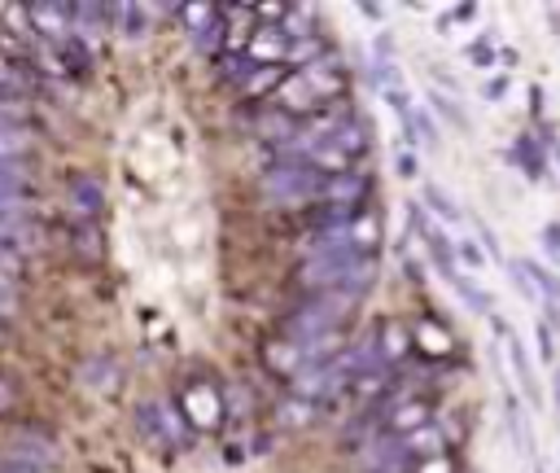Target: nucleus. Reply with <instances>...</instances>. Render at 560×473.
I'll list each match as a JSON object with an SVG mask.
<instances>
[{
	"label": "nucleus",
	"instance_id": "nucleus-1",
	"mask_svg": "<svg viewBox=\"0 0 560 473\" xmlns=\"http://www.w3.org/2000/svg\"><path fill=\"white\" fill-rule=\"evenodd\" d=\"M376 280V254H311L298 267V285L315 298V293H350L363 298L368 285Z\"/></svg>",
	"mask_w": 560,
	"mask_h": 473
},
{
	"label": "nucleus",
	"instance_id": "nucleus-2",
	"mask_svg": "<svg viewBox=\"0 0 560 473\" xmlns=\"http://www.w3.org/2000/svg\"><path fill=\"white\" fill-rule=\"evenodd\" d=\"M354 302H359V298H350V293H315V298L298 302V307L280 320L284 342H293V346H311V342H319V337H332L337 324L354 311Z\"/></svg>",
	"mask_w": 560,
	"mask_h": 473
},
{
	"label": "nucleus",
	"instance_id": "nucleus-3",
	"mask_svg": "<svg viewBox=\"0 0 560 473\" xmlns=\"http://www.w3.org/2000/svg\"><path fill=\"white\" fill-rule=\"evenodd\" d=\"M319 188H324V175H319L315 166H306V162H276V166L262 175V184H258L262 201L276 206V210L315 206V201H319Z\"/></svg>",
	"mask_w": 560,
	"mask_h": 473
},
{
	"label": "nucleus",
	"instance_id": "nucleus-4",
	"mask_svg": "<svg viewBox=\"0 0 560 473\" xmlns=\"http://www.w3.org/2000/svg\"><path fill=\"white\" fill-rule=\"evenodd\" d=\"M407 223H411V232L424 241V254H429V263L438 267V276L451 285V280L459 276V267H455V245L446 241V232H442L420 206H407Z\"/></svg>",
	"mask_w": 560,
	"mask_h": 473
},
{
	"label": "nucleus",
	"instance_id": "nucleus-5",
	"mask_svg": "<svg viewBox=\"0 0 560 473\" xmlns=\"http://www.w3.org/2000/svg\"><path fill=\"white\" fill-rule=\"evenodd\" d=\"M372 180L363 171H346V175H324V188H319V201L315 206H363Z\"/></svg>",
	"mask_w": 560,
	"mask_h": 473
},
{
	"label": "nucleus",
	"instance_id": "nucleus-6",
	"mask_svg": "<svg viewBox=\"0 0 560 473\" xmlns=\"http://www.w3.org/2000/svg\"><path fill=\"white\" fill-rule=\"evenodd\" d=\"M433 420V407L424 399H402V403H389V412L381 416V434H394V438H407L416 434L420 425Z\"/></svg>",
	"mask_w": 560,
	"mask_h": 473
},
{
	"label": "nucleus",
	"instance_id": "nucleus-7",
	"mask_svg": "<svg viewBox=\"0 0 560 473\" xmlns=\"http://www.w3.org/2000/svg\"><path fill=\"white\" fill-rule=\"evenodd\" d=\"M490 320H494V328H499V333H503V342H508V359H512V372H516V381H521V390H525L529 407H538V403H542V390H538V377H534V364H529V355H525L521 337H516L499 315H490Z\"/></svg>",
	"mask_w": 560,
	"mask_h": 473
},
{
	"label": "nucleus",
	"instance_id": "nucleus-8",
	"mask_svg": "<svg viewBox=\"0 0 560 473\" xmlns=\"http://www.w3.org/2000/svg\"><path fill=\"white\" fill-rule=\"evenodd\" d=\"M35 70L26 66V57H13V53H0V96H13V101H26L35 92Z\"/></svg>",
	"mask_w": 560,
	"mask_h": 473
},
{
	"label": "nucleus",
	"instance_id": "nucleus-9",
	"mask_svg": "<svg viewBox=\"0 0 560 473\" xmlns=\"http://www.w3.org/2000/svg\"><path fill=\"white\" fill-rule=\"evenodd\" d=\"M22 13L31 18V26H35L39 35H48V39H66L70 18H74V4H26Z\"/></svg>",
	"mask_w": 560,
	"mask_h": 473
},
{
	"label": "nucleus",
	"instance_id": "nucleus-10",
	"mask_svg": "<svg viewBox=\"0 0 560 473\" xmlns=\"http://www.w3.org/2000/svg\"><path fill=\"white\" fill-rule=\"evenodd\" d=\"M328 145H337V149H341L350 162H359V158L372 149V131H368V123H363L359 114H350V118H346V123H341V127L328 136Z\"/></svg>",
	"mask_w": 560,
	"mask_h": 473
},
{
	"label": "nucleus",
	"instance_id": "nucleus-11",
	"mask_svg": "<svg viewBox=\"0 0 560 473\" xmlns=\"http://www.w3.org/2000/svg\"><path fill=\"white\" fill-rule=\"evenodd\" d=\"M136 425H140V434L149 438V442H158V447H171L179 434H175V420L166 416V407H158V403H140L136 407Z\"/></svg>",
	"mask_w": 560,
	"mask_h": 473
},
{
	"label": "nucleus",
	"instance_id": "nucleus-12",
	"mask_svg": "<svg viewBox=\"0 0 560 473\" xmlns=\"http://www.w3.org/2000/svg\"><path fill=\"white\" fill-rule=\"evenodd\" d=\"M184 403H188V420H192V425H201V429L219 425V416H223V399H219L210 385H188Z\"/></svg>",
	"mask_w": 560,
	"mask_h": 473
},
{
	"label": "nucleus",
	"instance_id": "nucleus-13",
	"mask_svg": "<svg viewBox=\"0 0 560 473\" xmlns=\"http://www.w3.org/2000/svg\"><path fill=\"white\" fill-rule=\"evenodd\" d=\"M245 53L254 57V66H276V61L289 57V39L280 35V26H262V31L245 44Z\"/></svg>",
	"mask_w": 560,
	"mask_h": 473
},
{
	"label": "nucleus",
	"instance_id": "nucleus-14",
	"mask_svg": "<svg viewBox=\"0 0 560 473\" xmlns=\"http://www.w3.org/2000/svg\"><path fill=\"white\" fill-rule=\"evenodd\" d=\"M402 447H407V455H411V464H420V460H433V455H446V434H442V425H420L416 434H407L402 438Z\"/></svg>",
	"mask_w": 560,
	"mask_h": 473
},
{
	"label": "nucleus",
	"instance_id": "nucleus-15",
	"mask_svg": "<svg viewBox=\"0 0 560 473\" xmlns=\"http://www.w3.org/2000/svg\"><path fill=\"white\" fill-rule=\"evenodd\" d=\"M70 206H74V215L96 219V215H101V206H105L101 184H96V180H88V175H74V180H70Z\"/></svg>",
	"mask_w": 560,
	"mask_h": 473
},
{
	"label": "nucleus",
	"instance_id": "nucleus-16",
	"mask_svg": "<svg viewBox=\"0 0 560 473\" xmlns=\"http://www.w3.org/2000/svg\"><path fill=\"white\" fill-rule=\"evenodd\" d=\"M407 346H411V333H407L402 324H385V328H376V350H381L385 368L398 364V359L407 355Z\"/></svg>",
	"mask_w": 560,
	"mask_h": 473
},
{
	"label": "nucleus",
	"instance_id": "nucleus-17",
	"mask_svg": "<svg viewBox=\"0 0 560 473\" xmlns=\"http://www.w3.org/2000/svg\"><path fill=\"white\" fill-rule=\"evenodd\" d=\"M411 342H416L424 355H446V350H451V333H446L438 320H420L416 333H411Z\"/></svg>",
	"mask_w": 560,
	"mask_h": 473
},
{
	"label": "nucleus",
	"instance_id": "nucleus-18",
	"mask_svg": "<svg viewBox=\"0 0 560 473\" xmlns=\"http://www.w3.org/2000/svg\"><path fill=\"white\" fill-rule=\"evenodd\" d=\"M284 22H276L280 26V35L289 39V44H298V39H311L315 35V26H311V9H298V4H284V13H280Z\"/></svg>",
	"mask_w": 560,
	"mask_h": 473
},
{
	"label": "nucleus",
	"instance_id": "nucleus-19",
	"mask_svg": "<svg viewBox=\"0 0 560 473\" xmlns=\"http://www.w3.org/2000/svg\"><path fill=\"white\" fill-rule=\"evenodd\" d=\"M223 31H228V22H223V9H214V18L192 35V48L201 53V57H219V48H223Z\"/></svg>",
	"mask_w": 560,
	"mask_h": 473
},
{
	"label": "nucleus",
	"instance_id": "nucleus-20",
	"mask_svg": "<svg viewBox=\"0 0 560 473\" xmlns=\"http://www.w3.org/2000/svg\"><path fill=\"white\" fill-rule=\"evenodd\" d=\"M302 359H306V355H302V346H293V342H284V346L271 342V346H267V364H271L276 372H284L289 381L302 372Z\"/></svg>",
	"mask_w": 560,
	"mask_h": 473
},
{
	"label": "nucleus",
	"instance_id": "nucleus-21",
	"mask_svg": "<svg viewBox=\"0 0 560 473\" xmlns=\"http://www.w3.org/2000/svg\"><path fill=\"white\" fill-rule=\"evenodd\" d=\"M324 57H328L324 39H319V35H311V39H298V44H289V57H284V61H293L298 70H311V66H319Z\"/></svg>",
	"mask_w": 560,
	"mask_h": 473
},
{
	"label": "nucleus",
	"instance_id": "nucleus-22",
	"mask_svg": "<svg viewBox=\"0 0 560 473\" xmlns=\"http://www.w3.org/2000/svg\"><path fill=\"white\" fill-rule=\"evenodd\" d=\"M451 289L464 298V307H468L472 315H486V311H490V302H494V298H490L481 285H472L468 276H455V280H451Z\"/></svg>",
	"mask_w": 560,
	"mask_h": 473
},
{
	"label": "nucleus",
	"instance_id": "nucleus-23",
	"mask_svg": "<svg viewBox=\"0 0 560 473\" xmlns=\"http://www.w3.org/2000/svg\"><path fill=\"white\" fill-rule=\"evenodd\" d=\"M276 88H280V66H258V70L241 83V96H249V101H254V96L276 92Z\"/></svg>",
	"mask_w": 560,
	"mask_h": 473
},
{
	"label": "nucleus",
	"instance_id": "nucleus-24",
	"mask_svg": "<svg viewBox=\"0 0 560 473\" xmlns=\"http://www.w3.org/2000/svg\"><path fill=\"white\" fill-rule=\"evenodd\" d=\"M512 158H516V166H521L529 180H542V171H547V166H542V153H538V145H534L529 136H521V140H516V153H512Z\"/></svg>",
	"mask_w": 560,
	"mask_h": 473
},
{
	"label": "nucleus",
	"instance_id": "nucleus-25",
	"mask_svg": "<svg viewBox=\"0 0 560 473\" xmlns=\"http://www.w3.org/2000/svg\"><path fill=\"white\" fill-rule=\"evenodd\" d=\"M31 136H26V127H0V162H13L18 153H31Z\"/></svg>",
	"mask_w": 560,
	"mask_h": 473
},
{
	"label": "nucleus",
	"instance_id": "nucleus-26",
	"mask_svg": "<svg viewBox=\"0 0 560 473\" xmlns=\"http://www.w3.org/2000/svg\"><path fill=\"white\" fill-rule=\"evenodd\" d=\"M9 455H22V460H35V464H48L52 460V442L48 438H35V434H22L18 447Z\"/></svg>",
	"mask_w": 560,
	"mask_h": 473
},
{
	"label": "nucleus",
	"instance_id": "nucleus-27",
	"mask_svg": "<svg viewBox=\"0 0 560 473\" xmlns=\"http://www.w3.org/2000/svg\"><path fill=\"white\" fill-rule=\"evenodd\" d=\"M424 201H429V210H438L446 223H459V219H464V210H459V206H455L438 184H424Z\"/></svg>",
	"mask_w": 560,
	"mask_h": 473
},
{
	"label": "nucleus",
	"instance_id": "nucleus-28",
	"mask_svg": "<svg viewBox=\"0 0 560 473\" xmlns=\"http://www.w3.org/2000/svg\"><path fill=\"white\" fill-rule=\"evenodd\" d=\"M83 385H114V364L109 359H88L83 372H79Z\"/></svg>",
	"mask_w": 560,
	"mask_h": 473
},
{
	"label": "nucleus",
	"instance_id": "nucleus-29",
	"mask_svg": "<svg viewBox=\"0 0 560 473\" xmlns=\"http://www.w3.org/2000/svg\"><path fill=\"white\" fill-rule=\"evenodd\" d=\"M31 188V180H26V171L18 166V162H0V193H26Z\"/></svg>",
	"mask_w": 560,
	"mask_h": 473
},
{
	"label": "nucleus",
	"instance_id": "nucleus-30",
	"mask_svg": "<svg viewBox=\"0 0 560 473\" xmlns=\"http://www.w3.org/2000/svg\"><path fill=\"white\" fill-rule=\"evenodd\" d=\"M433 105H438V114H442L446 123H455V127H459L464 136L472 131V123H468V114H464V109H459V105H455L451 96H442V92H433Z\"/></svg>",
	"mask_w": 560,
	"mask_h": 473
},
{
	"label": "nucleus",
	"instance_id": "nucleus-31",
	"mask_svg": "<svg viewBox=\"0 0 560 473\" xmlns=\"http://www.w3.org/2000/svg\"><path fill=\"white\" fill-rule=\"evenodd\" d=\"M214 9H219V4H179V18H184V26L197 35V31L214 18Z\"/></svg>",
	"mask_w": 560,
	"mask_h": 473
},
{
	"label": "nucleus",
	"instance_id": "nucleus-32",
	"mask_svg": "<svg viewBox=\"0 0 560 473\" xmlns=\"http://www.w3.org/2000/svg\"><path fill=\"white\" fill-rule=\"evenodd\" d=\"M31 118L26 101H13V96H0V127H22Z\"/></svg>",
	"mask_w": 560,
	"mask_h": 473
},
{
	"label": "nucleus",
	"instance_id": "nucleus-33",
	"mask_svg": "<svg viewBox=\"0 0 560 473\" xmlns=\"http://www.w3.org/2000/svg\"><path fill=\"white\" fill-rule=\"evenodd\" d=\"M464 57H468L472 66H481V70H486V66H494V44H490V35H481V39H472Z\"/></svg>",
	"mask_w": 560,
	"mask_h": 473
},
{
	"label": "nucleus",
	"instance_id": "nucleus-34",
	"mask_svg": "<svg viewBox=\"0 0 560 473\" xmlns=\"http://www.w3.org/2000/svg\"><path fill=\"white\" fill-rule=\"evenodd\" d=\"M118 18H127V35H144V18H149V9H140V4H122V9H114Z\"/></svg>",
	"mask_w": 560,
	"mask_h": 473
},
{
	"label": "nucleus",
	"instance_id": "nucleus-35",
	"mask_svg": "<svg viewBox=\"0 0 560 473\" xmlns=\"http://www.w3.org/2000/svg\"><path fill=\"white\" fill-rule=\"evenodd\" d=\"M61 66L83 70V66H88V48H83L79 39H66V44H61Z\"/></svg>",
	"mask_w": 560,
	"mask_h": 473
},
{
	"label": "nucleus",
	"instance_id": "nucleus-36",
	"mask_svg": "<svg viewBox=\"0 0 560 473\" xmlns=\"http://www.w3.org/2000/svg\"><path fill=\"white\" fill-rule=\"evenodd\" d=\"M0 473H48V464H35V460H22V455H4Z\"/></svg>",
	"mask_w": 560,
	"mask_h": 473
},
{
	"label": "nucleus",
	"instance_id": "nucleus-37",
	"mask_svg": "<svg viewBox=\"0 0 560 473\" xmlns=\"http://www.w3.org/2000/svg\"><path fill=\"white\" fill-rule=\"evenodd\" d=\"M472 223H477V236H481V245L490 250V258H494V263H508V258H503V250H499V241H494V232H490L481 219H472Z\"/></svg>",
	"mask_w": 560,
	"mask_h": 473
},
{
	"label": "nucleus",
	"instance_id": "nucleus-38",
	"mask_svg": "<svg viewBox=\"0 0 560 473\" xmlns=\"http://www.w3.org/2000/svg\"><path fill=\"white\" fill-rule=\"evenodd\" d=\"M503 92H508V79H503V74H499V79H486V88H481L486 101H503Z\"/></svg>",
	"mask_w": 560,
	"mask_h": 473
},
{
	"label": "nucleus",
	"instance_id": "nucleus-39",
	"mask_svg": "<svg viewBox=\"0 0 560 473\" xmlns=\"http://www.w3.org/2000/svg\"><path fill=\"white\" fill-rule=\"evenodd\" d=\"M416 473H451V460L446 455H433V460H420Z\"/></svg>",
	"mask_w": 560,
	"mask_h": 473
},
{
	"label": "nucleus",
	"instance_id": "nucleus-40",
	"mask_svg": "<svg viewBox=\"0 0 560 473\" xmlns=\"http://www.w3.org/2000/svg\"><path fill=\"white\" fill-rule=\"evenodd\" d=\"M455 250L464 254V263H468V267H481V250H477L472 241H455Z\"/></svg>",
	"mask_w": 560,
	"mask_h": 473
},
{
	"label": "nucleus",
	"instance_id": "nucleus-41",
	"mask_svg": "<svg viewBox=\"0 0 560 473\" xmlns=\"http://www.w3.org/2000/svg\"><path fill=\"white\" fill-rule=\"evenodd\" d=\"M538 355H542V359H551V324H547V320L538 324Z\"/></svg>",
	"mask_w": 560,
	"mask_h": 473
},
{
	"label": "nucleus",
	"instance_id": "nucleus-42",
	"mask_svg": "<svg viewBox=\"0 0 560 473\" xmlns=\"http://www.w3.org/2000/svg\"><path fill=\"white\" fill-rule=\"evenodd\" d=\"M542 236H547V250L560 258V223H547V228H542Z\"/></svg>",
	"mask_w": 560,
	"mask_h": 473
},
{
	"label": "nucleus",
	"instance_id": "nucleus-43",
	"mask_svg": "<svg viewBox=\"0 0 560 473\" xmlns=\"http://www.w3.org/2000/svg\"><path fill=\"white\" fill-rule=\"evenodd\" d=\"M9 407H13V385L0 377V412H9Z\"/></svg>",
	"mask_w": 560,
	"mask_h": 473
},
{
	"label": "nucleus",
	"instance_id": "nucleus-44",
	"mask_svg": "<svg viewBox=\"0 0 560 473\" xmlns=\"http://www.w3.org/2000/svg\"><path fill=\"white\" fill-rule=\"evenodd\" d=\"M398 175H416V158L411 153H398Z\"/></svg>",
	"mask_w": 560,
	"mask_h": 473
},
{
	"label": "nucleus",
	"instance_id": "nucleus-45",
	"mask_svg": "<svg viewBox=\"0 0 560 473\" xmlns=\"http://www.w3.org/2000/svg\"><path fill=\"white\" fill-rule=\"evenodd\" d=\"M551 394H556V407H560V368H556V377H551Z\"/></svg>",
	"mask_w": 560,
	"mask_h": 473
},
{
	"label": "nucleus",
	"instance_id": "nucleus-46",
	"mask_svg": "<svg viewBox=\"0 0 560 473\" xmlns=\"http://www.w3.org/2000/svg\"><path fill=\"white\" fill-rule=\"evenodd\" d=\"M547 18H551V26H556V31H560V9H551V13H547Z\"/></svg>",
	"mask_w": 560,
	"mask_h": 473
}]
</instances>
